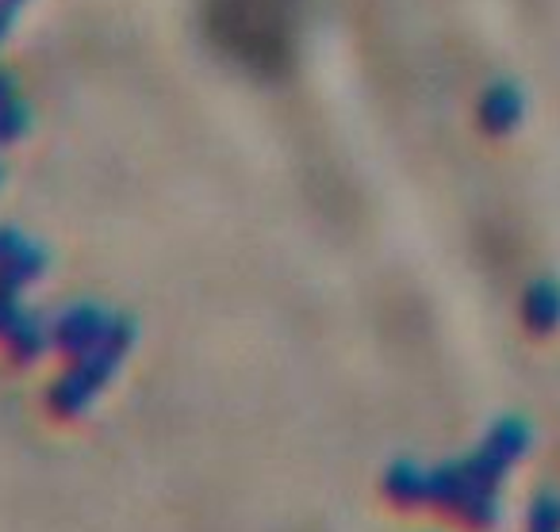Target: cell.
I'll use <instances>...</instances> for the list:
<instances>
[{
    "instance_id": "6da1fadb",
    "label": "cell",
    "mask_w": 560,
    "mask_h": 532,
    "mask_svg": "<svg viewBox=\"0 0 560 532\" xmlns=\"http://www.w3.org/2000/svg\"><path fill=\"white\" fill-rule=\"evenodd\" d=\"M203 32L211 47L257 78H284L296 66V0H203Z\"/></svg>"
},
{
    "instance_id": "7a4b0ae2",
    "label": "cell",
    "mask_w": 560,
    "mask_h": 532,
    "mask_svg": "<svg viewBox=\"0 0 560 532\" xmlns=\"http://www.w3.org/2000/svg\"><path fill=\"white\" fill-rule=\"evenodd\" d=\"M384 498L399 509H419L430 501V475H422L411 463H399L384 475Z\"/></svg>"
}]
</instances>
